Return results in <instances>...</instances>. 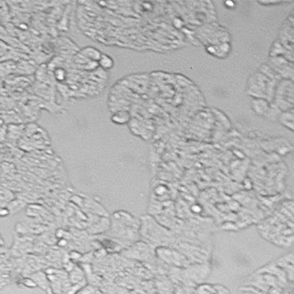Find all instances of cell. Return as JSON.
Returning a JSON list of instances; mask_svg holds the SVG:
<instances>
[{
    "mask_svg": "<svg viewBox=\"0 0 294 294\" xmlns=\"http://www.w3.org/2000/svg\"><path fill=\"white\" fill-rule=\"evenodd\" d=\"M9 211L7 209H0V216H5L8 215Z\"/></svg>",
    "mask_w": 294,
    "mask_h": 294,
    "instance_id": "5",
    "label": "cell"
},
{
    "mask_svg": "<svg viewBox=\"0 0 294 294\" xmlns=\"http://www.w3.org/2000/svg\"><path fill=\"white\" fill-rule=\"evenodd\" d=\"M24 284L26 286L30 287V288H35V287H36V284L33 282V280H30V279H26L24 281Z\"/></svg>",
    "mask_w": 294,
    "mask_h": 294,
    "instance_id": "4",
    "label": "cell"
},
{
    "mask_svg": "<svg viewBox=\"0 0 294 294\" xmlns=\"http://www.w3.org/2000/svg\"><path fill=\"white\" fill-rule=\"evenodd\" d=\"M55 77L58 80H63L65 77H66V73H65L64 70L62 68H58L55 71Z\"/></svg>",
    "mask_w": 294,
    "mask_h": 294,
    "instance_id": "3",
    "label": "cell"
},
{
    "mask_svg": "<svg viewBox=\"0 0 294 294\" xmlns=\"http://www.w3.org/2000/svg\"><path fill=\"white\" fill-rule=\"evenodd\" d=\"M129 118V115L127 113L124 111H120L118 113H116L114 116H113L112 118V120H113L114 122L118 123V124H124L125 123L126 121H128Z\"/></svg>",
    "mask_w": 294,
    "mask_h": 294,
    "instance_id": "2",
    "label": "cell"
},
{
    "mask_svg": "<svg viewBox=\"0 0 294 294\" xmlns=\"http://www.w3.org/2000/svg\"><path fill=\"white\" fill-rule=\"evenodd\" d=\"M2 125V120L0 119V127H1Z\"/></svg>",
    "mask_w": 294,
    "mask_h": 294,
    "instance_id": "6",
    "label": "cell"
},
{
    "mask_svg": "<svg viewBox=\"0 0 294 294\" xmlns=\"http://www.w3.org/2000/svg\"><path fill=\"white\" fill-rule=\"evenodd\" d=\"M113 63L114 62L111 57L106 54L101 55L99 58L98 64L105 70L110 69L113 66Z\"/></svg>",
    "mask_w": 294,
    "mask_h": 294,
    "instance_id": "1",
    "label": "cell"
}]
</instances>
